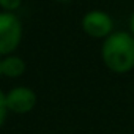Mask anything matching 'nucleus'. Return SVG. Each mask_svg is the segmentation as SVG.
<instances>
[{
	"instance_id": "nucleus-3",
	"label": "nucleus",
	"mask_w": 134,
	"mask_h": 134,
	"mask_svg": "<svg viewBox=\"0 0 134 134\" xmlns=\"http://www.w3.org/2000/svg\"><path fill=\"white\" fill-rule=\"evenodd\" d=\"M8 112L16 115H25L32 112L36 106V93L25 85L13 87L8 93H5Z\"/></svg>"
},
{
	"instance_id": "nucleus-9",
	"label": "nucleus",
	"mask_w": 134,
	"mask_h": 134,
	"mask_svg": "<svg viewBox=\"0 0 134 134\" xmlns=\"http://www.w3.org/2000/svg\"><path fill=\"white\" fill-rule=\"evenodd\" d=\"M0 76H2V60H0Z\"/></svg>"
},
{
	"instance_id": "nucleus-5",
	"label": "nucleus",
	"mask_w": 134,
	"mask_h": 134,
	"mask_svg": "<svg viewBox=\"0 0 134 134\" xmlns=\"http://www.w3.org/2000/svg\"><path fill=\"white\" fill-rule=\"evenodd\" d=\"M24 71H25V63L21 57L8 55L7 58L2 60V76L16 79L19 76H22Z\"/></svg>"
},
{
	"instance_id": "nucleus-7",
	"label": "nucleus",
	"mask_w": 134,
	"mask_h": 134,
	"mask_svg": "<svg viewBox=\"0 0 134 134\" xmlns=\"http://www.w3.org/2000/svg\"><path fill=\"white\" fill-rule=\"evenodd\" d=\"M21 2H22V0H0V7L5 8L8 13H11V11H14V10L19 8Z\"/></svg>"
},
{
	"instance_id": "nucleus-4",
	"label": "nucleus",
	"mask_w": 134,
	"mask_h": 134,
	"mask_svg": "<svg viewBox=\"0 0 134 134\" xmlns=\"http://www.w3.org/2000/svg\"><path fill=\"white\" fill-rule=\"evenodd\" d=\"M82 29L95 38H107L112 32V19L103 11H90L82 19Z\"/></svg>"
},
{
	"instance_id": "nucleus-8",
	"label": "nucleus",
	"mask_w": 134,
	"mask_h": 134,
	"mask_svg": "<svg viewBox=\"0 0 134 134\" xmlns=\"http://www.w3.org/2000/svg\"><path fill=\"white\" fill-rule=\"evenodd\" d=\"M131 32H132V35H134V13H132V16H131Z\"/></svg>"
},
{
	"instance_id": "nucleus-2",
	"label": "nucleus",
	"mask_w": 134,
	"mask_h": 134,
	"mask_svg": "<svg viewBox=\"0 0 134 134\" xmlns=\"http://www.w3.org/2000/svg\"><path fill=\"white\" fill-rule=\"evenodd\" d=\"M22 25L13 13H0V55L11 54L21 43Z\"/></svg>"
},
{
	"instance_id": "nucleus-1",
	"label": "nucleus",
	"mask_w": 134,
	"mask_h": 134,
	"mask_svg": "<svg viewBox=\"0 0 134 134\" xmlns=\"http://www.w3.org/2000/svg\"><path fill=\"white\" fill-rule=\"evenodd\" d=\"M101 57L107 68L117 74H125L134 68V36L126 32L110 33L101 49Z\"/></svg>"
},
{
	"instance_id": "nucleus-6",
	"label": "nucleus",
	"mask_w": 134,
	"mask_h": 134,
	"mask_svg": "<svg viewBox=\"0 0 134 134\" xmlns=\"http://www.w3.org/2000/svg\"><path fill=\"white\" fill-rule=\"evenodd\" d=\"M8 107H7V98H5V93L0 90V128H3V125L7 123V118H8Z\"/></svg>"
}]
</instances>
